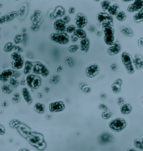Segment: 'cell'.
<instances>
[{
  "label": "cell",
  "instance_id": "cell-1",
  "mask_svg": "<svg viewBox=\"0 0 143 151\" xmlns=\"http://www.w3.org/2000/svg\"><path fill=\"white\" fill-rule=\"evenodd\" d=\"M120 59L126 72L129 75H133L136 72V68L134 67L133 57L131 56V54L127 51H122L120 55Z\"/></svg>",
  "mask_w": 143,
  "mask_h": 151
},
{
  "label": "cell",
  "instance_id": "cell-2",
  "mask_svg": "<svg viewBox=\"0 0 143 151\" xmlns=\"http://www.w3.org/2000/svg\"><path fill=\"white\" fill-rule=\"evenodd\" d=\"M49 39L54 44L65 46L70 43V35L66 32H53L49 34Z\"/></svg>",
  "mask_w": 143,
  "mask_h": 151
},
{
  "label": "cell",
  "instance_id": "cell-3",
  "mask_svg": "<svg viewBox=\"0 0 143 151\" xmlns=\"http://www.w3.org/2000/svg\"><path fill=\"white\" fill-rule=\"evenodd\" d=\"M107 125L111 131L115 133H121L125 130L127 127V122L122 117L112 118L110 120H109Z\"/></svg>",
  "mask_w": 143,
  "mask_h": 151
},
{
  "label": "cell",
  "instance_id": "cell-4",
  "mask_svg": "<svg viewBox=\"0 0 143 151\" xmlns=\"http://www.w3.org/2000/svg\"><path fill=\"white\" fill-rule=\"evenodd\" d=\"M10 59H11V63H10L11 68H13L14 70L23 69L25 60L20 52L14 51L13 53H11L10 54Z\"/></svg>",
  "mask_w": 143,
  "mask_h": 151
},
{
  "label": "cell",
  "instance_id": "cell-5",
  "mask_svg": "<svg viewBox=\"0 0 143 151\" xmlns=\"http://www.w3.org/2000/svg\"><path fill=\"white\" fill-rule=\"evenodd\" d=\"M33 73L39 75L42 78H48L50 75V70L48 66L42 61H35L33 68Z\"/></svg>",
  "mask_w": 143,
  "mask_h": 151
},
{
  "label": "cell",
  "instance_id": "cell-6",
  "mask_svg": "<svg viewBox=\"0 0 143 151\" xmlns=\"http://www.w3.org/2000/svg\"><path fill=\"white\" fill-rule=\"evenodd\" d=\"M103 34V42L107 47L110 46L116 42V35L113 26H108L102 29Z\"/></svg>",
  "mask_w": 143,
  "mask_h": 151
},
{
  "label": "cell",
  "instance_id": "cell-7",
  "mask_svg": "<svg viewBox=\"0 0 143 151\" xmlns=\"http://www.w3.org/2000/svg\"><path fill=\"white\" fill-rule=\"evenodd\" d=\"M96 20L101 25V28L103 29L105 27L108 26H113L114 24V18L110 15L107 12L101 11L97 14Z\"/></svg>",
  "mask_w": 143,
  "mask_h": 151
},
{
  "label": "cell",
  "instance_id": "cell-8",
  "mask_svg": "<svg viewBox=\"0 0 143 151\" xmlns=\"http://www.w3.org/2000/svg\"><path fill=\"white\" fill-rule=\"evenodd\" d=\"M47 108H48V111L50 114H59V113H62L65 110L66 104L61 99L54 100V101L49 102Z\"/></svg>",
  "mask_w": 143,
  "mask_h": 151
},
{
  "label": "cell",
  "instance_id": "cell-9",
  "mask_svg": "<svg viewBox=\"0 0 143 151\" xmlns=\"http://www.w3.org/2000/svg\"><path fill=\"white\" fill-rule=\"evenodd\" d=\"M100 73V67L97 63H90L84 69V74L87 78H94Z\"/></svg>",
  "mask_w": 143,
  "mask_h": 151
},
{
  "label": "cell",
  "instance_id": "cell-10",
  "mask_svg": "<svg viewBox=\"0 0 143 151\" xmlns=\"http://www.w3.org/2000/svg\"><path fill=\"white\" fill-rule=\"evenodd\" d=\"M74 24L77 29H84L88 25V19L83 13H77L74 16Z\"/></svg>",
  "mask_w": 143,
  "mask_h": 151
},
{
  "label": "cell",
  "instance_id": "cell-11",
  "mask_svg": "<svg viewBox=\"0 0 143 151\" xmlns=\"http://www.w3.org/2000/svg\"><path fill=\"white\" fill-rule=\"evenodd\" d=\"M143 9V0H135L132 3L129 4L126 11L129 14H136L140 10Z\"/></svg>",
  "mask_w": 143,
  "mask_h": 151
},
{
  "label": "cell",
  "instance_id": "cell-12",
  "mask_svg": "<svg viewBox=\"0 0 143 151\" xmlns=\"http://www.w3.org/2000/svg\"><path fill=\"white\" fill-rule=\"evenodd\" d=\"M122 46L121 44H120L119 42L116 41L112 45L110 46H108L107 47V49H106V53L108 54L109 56L110 57H114L116 55H118L120 54L122 51Z\"/></svg>",
  "mask_w": 143,
  "mask_h": 151
},
{
  "label": "cell",
  "instance_id": "cell-13",
  "mask_svg": "<svg viewBox=\"0 0 143 151\" xmlns=\"http://www.w3.org/2000/svg\"><path fill=\"white\" fill-rule=\"evenodd\" d=\"M14 77V69L11 68H4L0 73V81L2 83L9 82L11 78Z\"/></svg>",
  "mask_w": 143,
  "mask_h": 151
},
{
  "label": "cell",
  "instance_id": "cell-14",
  "mask_svg": "<svg viewBox=\"0 0 143 151\" xmlns=\"http://www.w3.org/2000/svg\"><path fill=\"white\" fill-rule=\"evenodd\" d=\"M67 25L68 24L64 22L62 18H58V19H54V23H53V29H54V32L62 33V32H65Z\"/></svg>",
  "mask_w": 143,
  "mask_h": 151
},
{
  "label": "cell",
  "instance_id": "cell-15",
  "mask_svg": "<svg viewBox=\"0 0 143 151\" xmlns=\"http://www.w3.org/2000/svg\"><path fill=\"white\" fill-rule=\"evenodd\" d=\"M21 95H22V98L23 99L25 100V102L27 104H32L33 102H34V99H33V97L31 95V92H30V88L27 86H25L23 87L22 89H21Z\"/></svg>",
  "mask_w": 143,
  "mask_h": 151
},
{
  "label": "cell",
  "instance_id": "cell-16",
  "mask_svg": "<svg viewBox=\"0 0 143 151\" xmlns=\"http://www.w3.org/2000/svg\"><path fill=\"white\" fill-rule=\"evenodd\" d=\"M122 84H123V79L121 78H116L113 81V83L110 85V89L111 92L115 94H119L121 92V88H122Z\"/></svg>",
  "mask_w": 143,
  "mask_h": 151
},
{
  "label": "cell",
  "instance_id": "cell-17",
  "mask_svg": "<svg viewBox=\"0 0 143 151\" xmlns=\"http://www.w3.org/2000/svg\"><path fill=\"white\" fill-rule=\"evenodd\" d=\"M79 51L82 52L83 54H86L88 53L90 49V45H91V43H90V39L87 37L84 39H81L79 41Z\"/></svg>",
  "mask_w": 143,
  "mask_h": 151
},
{
  "label": "cell",
  "instance_id": "cell-18",
  "mask_svg": "<svg viewBox=\"0 0 143 151\" xmlns=\"http://www.w3.org/2000/svg\"><path fill=\"white\" fill-rule=\"evenodd\" d=\"M114 140V136L108 132H104L99 136V142L101 145H107Z\"/></svg>",
  "mask_w": 143,
  "mask_h": 151
},
{
  "label": "cell",
  "instance_id": "cell-19",
  "mask_svg": "<svg viewBox=\"0 0 143 151\" xmlns=\"http://www.w3.org/2000/svg\"><path fill=\"white\" fill-rule=\"evenodd\" d=\"M17 16H18V13L16 11H12V12H9V13L6 14L2 15L1 19H0V24H4V23L11 22L12 20L14 19Z\"/></svg>",
  "mask_w": 143,
  "mask_h": 151
},
{
  "label": "cell",
  "instance_id": "cell-20",
  "mask_svg": "<svg viewBox=\"0 0 143 151\" xmlns=\"http://www.w3.org/2000/svg\"><path fill=\"white\" fill-rule=\"evenodd\" d=\"M134 67L136 70L143 69V56L140 54H136L133 56Z\"/></svg>",
  "mask_w": 143,
  "mask_h": 151
},
{
  "label": "cell",
  "instance_id": "cell-21",
  "mask_svg": "<svg viewBox=\"0 0 143 151\" xmlns=\"http://www.w3.org/2000/svg\"><path fill=\"white\" fill-rule=\"evenodd\" d=\"M34 64L35 62H33L31 59H27L25 60V65H24V68H23V74L24 75H28L30 73H33V68H34Z\"/></svg>",
  "mask_w": 143,
  "mask_h": 151
},
{
  "label": "cell",
  "instance_id": "cell-22",
  "mask_svg": "<svg viewBox=\"0 0 143 151\" xmlns=\"http://www.w3.org/2000/svg\"><path fill=\"white\" fill-rule=\"evenodd\" d=\"M120 32H121V34L124 35L125 37H126V38H132L134 36V33L133 29L131 28V27H129V26H126V25H122V26H121V28H120Z\"/></svg>",
  "mask_w": 143,
  "mask_h": 151
},
{
  "label": "cell",
  "instance_id": "cell-23",
  "mask_svg": "<svg viewBox=\"0 0 143 151\" xmlns=\"http://www.w3.org/2000/svg\"><path fill=\"white\" fill-rule=\"evenodd\" d=\"M133 108L132 105L129 103H125L122 105L120 106V112L123 115H129L132 113Z\"/></svg>",
  "mask_w": 143,
  "mask_h": 151
},
{
  "label": "cell",
  "instance_id": "cell-24",
  "mask_svg": "<svg viewBox=\"0 0 143 151\" xmlns=\"http://www.w3.org/2000/svg\"><path fill=\"white\" fill-rule=\"evenodd\" d=\"M33 109H34V111L37 113L38 114H45L46 113V106L45 105V104L41 102L35 103Z\"/></svg>",
  "mask_w": 143,
  "mask_h": 151
},
{
  "label": "cell",
  "instance_id": "cell-25",
  "mask_svg": "<svg viewBox=\"0 0 143 151\" xmlns=\"http://www.w3.org/2000/svg\"><path fill=\"white\" fill-rule=\"evenodd\" d=\"M29 141H30V144H32L33 145H38L39 144H40L41 142L43 141V139H42V136L40 134H31L30 137H29Z\"/></svg>",
  "mask_w": 143,
  "mask_h": 151
},
{
  "label": "cell",
  "instance_id": "cell-26",
  "mask_svg": "<svg viewBox=\"0 0 143 151\" xmlns=\"http://www.w3.org/2000/svg\"><path fill=\"white\" fill-rule=\"evenodd\" d=\"M36 78V74L31 73L28 75L25 76V82H26V86L29 87L30 89H33L34 83H35V79Z\"/></svg>",
  "mask_w": 143,
  "mask_h": 151
},
{
  "label": "cell",
  "instance_id": "cell-27",
  "mask_svg": "<svg viewBox=\"0 0 143 151\" xmlns=\"http://www.w3.org/2000/svg\"><path fill=\"white\" fill-rule=\"evenodd\" d=\"M1 91L3 93L9 95V94H13L14 93V88L10 85L9 83H4L2 84L1 86Z\"/></svg>",
  "mask_w": 143,
  "mask_h": 151
},
{
  "label": "cell",
  "instance_id": "cell-28",
  "mask_svg": "<svg viewBox=\"0 0 143 151\" xmlns=\"http://www.w3.org/2000/svg\"><path fill=\"white\" fill-rule=\"evenodd\" d=\"M15 48H16V44L14 42H7L4 46V53H13L14 51H15Z\"/></svg>",
  "mask_w": 143,
  "mask_h": 151
},
{
  "label": "cell",
  "instance_id": "cell-29",
  "mask_svg": "<svg viewBox=\"0 0 143 151\" xmlns=\"http://www.w3.org/2000/svg\"><path fill=\"white\" fill-rule=\"evenodd\" d=\"M115 19L118 22H125L127 19V14L125 11L120 9L118 13L116 14V15L115 16Z\"/></svg>",
  "mask_w": 143,
  "mask_h": 151
},
{
  "label": "cell",
  "instance_id": "cell-30",
  "mask_svg": "<svg viewBox=\"0 0 143 151\" xmlns=\"http://www.w3.org/2000/svg\"><path fill=\"white\" fill-rule=\"evenodd\" d=\"M119 10H120V7H119V5L117 4H111L110 7L107 10V13L110 15H111L112 17H115L119 12Z\"/></svg>",
  "mask_w": 143,
  "mask_h": 151
},
{
  "label": "cell",
  "instance_id": "cell-31",
  "mask_svg": "<svg viewBox=\"0 0 143 151\" xmlns=\"http://www.w3.org/2000/svg\"><path fill=\"white\" fill-rule=\"evenodd\" d=\"M132 19H133L134 22L136 23V24L143 23V9L140 10L139 12L134 14V15L132 16Z\"/></svg>",
  "mask_w": 143,
  "mask_h": 151
},
{
  "label": "cell",
  "instance_id": "cell-32",
  "mask_svg": "<svg viewBox=\"0 0 143 151\" xmlns=\"http://www.w3.org/2000/svg\"><path fill=\"white\" fill-rule=\"evenodd\" d=\"M54 14H55L56 19H58V18H63L64 15H66L65 14V9H64L62 6H58V7H56V9H54Z\"/></svg>",
  "mask_w": 143,
  "mask_h": 151
},
{
  "label": "cell",
  "instance_id": "cell-33",
  "mask_svg": "<svg viewBox=\"0 0 143 151\" xmlns=\"http://www.w3.org/2000/svg\"><path fill=\"white\" fill-rule=\"evenodd\" d=\"M79 88H80V90L84 93H85V94H89V93H90L91 91H92L91 87L89 86L86 83H84V82H81V83H79Z\"/></svg>",
  "mask_w": 143,
  "mask_h": 151
},
{
  "label": "cell",
  "instance_id": "cell-34",
  "mask_svg": "<svg viewBox=\"0 0 143 151\" xmlns=\"http://www.w3.org/2000/svg\"><path fill=\"white\" fill-rule=\"evenodd\" d=\"M134 147L139 150L143 151V139L142 138H136L133 140Z\"/></svg>",
  "mask_w": 143,
  "mask_h": 151
},
{
  "label": "cell",
  "instance_id": "cell-35",
  "mask_svg": "<svg viewBox=\"0 0 143 151\" xmlns=\"http://www.w3.org/2000/svg\"><path fill=\"white\" fill-rule=\"evenodd\" d=\"M74 35H76L80 40L87 38V32L84 30V29H77L74 32Z\"/></svg>",
  "mask_w": 143,
  "mask_h": 151
},
{
  "label": "cell",
  "instance_id": "cell-36",
  "mask_svg": "<svg viewBox=\"0 0 143 151\" xmlns=\"http://www.w3.org/2000/svg\"><path fill=\"white\" fill-rule=\"evenodd\" d=\"M60 80H61V78H60V76H59V74L57 73V74L52 75V76L49 78V83L52 84V85H56V84H58V83L60 82Z\"/></svg>",
  "mask_w": 143,
  "mask_h": 151
},
{
  "label": "cell",
  "instance_id": "cell-37",
  "mask_svg": "<svg viewBox=\"0 0 143 151\" xmlns=\"http://www.w3.org/2000/svg\"><path fill=\"white\" fill-rule=\"evenodd\" d=\"M42 85V77H40L39 75H36V78L35 79V83H34V86H33V89L32 90H37L41 87Z\"/></svg>",
  "mask_w": 143,
  "mask_h": 151
},
{
  "label": "cell",
  "instance_id": "cell-38",
  "mask_svg": "<svg viewBox=\"0 0 143 151\" xmlns=\"http://www.w3.org/2000/svg\"><path fill=\"white\" fill-rule=\"evenodd\" d=\"M110 5H111L110 0H101V2H100V8L104 12H107Z\"/></svg>",
  "mask_w": 143,
  "mask_h": 151
},
{
  "label": "cell",
  "instance_id": "cell-39",
  "mask_svg": "<svg viewBox=\"0 0 143 151\" xmlns=\"http://www.w3.org/2000/svg\"><path fill=\"white\" fill-rule=\"evenodd\" d=\"M113 117V113L111 112L110 109L106 111H102L101 113V118L104 120H110Z\"/></svg>",
  "mask_w": 143,
  "mask_h": 151
},
{
  "label": "cell",
  "instance_id": "cell-40",
  "mask_svg": "<svg viewBox=\"0 0 143 151\" xmlns=\"http://www.w3.org/2000/svg\"><path fill=\"white\" fill-rule=\"evenodd\" d=\"M79 50V44H71L68 47V51L70 54H74Z\"/></svg>",
  "mask_w": 143,
  "mask_h": 151
},
{
  "label": "cell",
  "instance_id": "cell-41",
  "mask_svg": "<svg viewBox=\"0 0 143 151\" xmlns=\"http://www.w3.org/2000/svg\"><path fill=\"white\" fill-rule=\"evenodd\" d=\"M21 96L19 92H14L12 94V101L14 104H19L21 100Z\"/></svg>",
  "mask_w": 143,
  "mask_h": 151
},
{
  "label": "cell",
  "instance_id": "cell-42",
  "mask_svg": "<svg viewBox=\"0 0 143 151\" xmlns=\"http://www.w3.org/2000/svg\"><path fill=\"white\" fill-rule=\"evenodd\" d=\"M10 85L13 87L14 88H17L20 85V82L19 81V78H11V79L9 80V82Z\"/></svg>",
  "mask_w": 143,
  "mask_h": 151
},
{
  "label": "cell",
  "instance_id": "cell-43",
  "mask_svg": "<svg viewBox=\"0 0 143 151\" xmlns=\"http://www.w3.org/2000/svg\"><path fill=\"white\" fill-rule=\"evenodd\" d=\"M76 29H77V27L75 26V24H68L67 25V28H66L65 32L67 34H69V35H71V34H74V32H75Z\"/></svg>",
  "mask_w": 143,
  "mask_h": 151
},
{
  "label": "cell",
  "instance_id": "cell-44",
  "mask_svg": "<svg viewBox=\"0 0 143 151\" xmlns=\"http://www.w3.org/2000/svg\"><path fill=\"white\" fill-rule=\"evenodd\" d=\"M64 63L69 68H73L74 66V59L72 57H67L64 59Z\"/></svg>",
  "mask_w": 143,
  "mask_h": 151
},
{
  "label": "cell",
  "instance_id": "cell-45",
  "mask_svg": "<svg viewBox=\"0 0 143 151\" xmlns=\"http://www.w3.org/2000/svg\"><path fill=\"white\" fill-rule=\"evenodd\" d=\"M24 36L22 34H17L15 35L14 39V43L16 45H19L23 41H24Z\"/></svg>",
  "mask_w": 143,
  "mask_h": 151
},
{
  "label": "cell",
  "instance_id": "cell-46",
  "mask_svg": "<svg viewBox=\"0 0 143 151\" xmlns=\"http://www.w3.org/2000/svg\"><path fill=\"white\" fill-rule=\"evenodd\" d=\"M79 41H80V39L76 35H74V34H71L70 35V42L72 44H77V42H79Z\"/></svg>",
  "mask_w": 143,
  "mask_h": 151
},
{
  "label": "cell",
  "instance_id": "cell-47",
  "mask_svg": "<svg viewBox=\"0 0 143 151\" xmlns=\"http://www.w3.org/2000/svg\"><path fill=\"white\" fill-rule=\"evenodd\" d=\"M99 109L100 110H101V111H106V110H109V107L105 104H104V103H101V104H100L98 105Z\"/></svg>",
  "mask_w": 143,
  "mask_h": 151
},
{
  "label": "cell",
  "instance_id": "cell-48",
  "mask_svg": "<svg viewBox=\"0 0 143 151\" xmlns=\"http://www.w3.org/2000/svg\"><path fill=\"white\" fill-rule=\"evenodd\" d=\"M126 101H125V99L123 97H118L117 98V99H116V104H118L119 106H121V105H122L123 104H125Z\"/></svg>",
  "mask_w": 143,
  "mask_h": 151
},
{
  "label": "cell",
  "instance_id": "cell-49",
  "mask_svg": "<svg viewBox=\"0 0 143 151\" xmlns=\"http://www.w3.org/2000/svg\"><path fill=\"white\" fill-rule=\"evenodd\" d=\"M110 70L112 72H116L118 70V66H117V64L116 63H113L110 65Z\"/></svg>",
  "mask_w": 143,
  "mask_h": 151
},
{
  "label": "cell",
  "instance_id": "cell-50",
  "mask_svg": "<svg viewBox=\"0 0 143 151\" xmlns=\"http://www.w3.org/2000/svg\"><path fill=\"white\" fill-rule=\"evenodd\" d=\"M22 75V73L20 72V70H14V78H20Z\"/></svg>",
  "mask_w": 143,
  "mask_h": 151
},
{
  "label": "cell",
  "instance_id": "cell-51",
  "mask_svg": "<svg viewBox=\"0 0 143 151\" xmlns=\"http://www.w3.org/2000/svg\"><path fill=\"white\" fill-rule=\"evenodd\" d=\"M63 19H64V21L67 24H69V23H70V20H71V18H70V16H69V14L68 15H64V17L62 18Z\"/></svg>",
  "mask_w": 143,
  "mask_h": 151
},
{
  "label": "cell",
  "instance_id": "cell-52",
  "mask_svg": "<svg viewBox=\"0 0 143 151\" xmlns=\"http://www.w3.org/2000/svg\"><path fill=\"white\" fill-rule=\"evenodd\" d=\"M137 45L140 48H143V36L140 37L138 39H137Z\"/></svg>",
  "mask_w": 143,
  "mask_h": 151
},
{
  "label": "cell",
  "instance_id": "cell-53",
  "mask_svg": "<svg viewBox=\"0 0 143 151\" xmlns=\"http://www.w3.org/2000/svg\"><path fill=\"white\" fill-rule=\"evenodd\" d=\"M5 132H6V130H5L4 126L3 124H1V125H0V134H1L2 136L4 135Z\"/></svg>",
  "mask_w": 143,
  "mask_h": 151
},
{
  "label": "cell",
  "instance_id": "cell-54",
  "mask_svg": "<svg viewBox=\"0 0 143 151\" xmlns=\"http://www.w3.org/2000/svg\"><path fill=\"white\" fill-rule=\"evenodd\" d=\"M74 13H75V9L73 8V7H70L69 9H68V14H74Z\"/></svg>",
  "mask_w": 143,
  "mask_h": 151
},
{
  "label": "cell",
  "instance_id": "cell-55",
  "mask_svg": "<svg viewBox=\"0 0 143 151\" xmlns=\"http://www.w3.org/2000/svg\"><path fill=\"white\" fill-rule=\"evenodd\" d=\"M88 30H89L90 33H94V32H96V29L95 27L93 26V25H90L89 28H88Z\"/></svg>",
  "mask_w": 143,
  "mask_h": 151
},
{
  "label": "cell",
  "instance_id": "cell-56",
  "mask_svg": "<svg viewBox=\"0 0 143 151\" xmlns=\"http://www.w3.org/2000/svg\"><path fill=\"white\" fill-rule=\"evenodd\" d=\"M63 70H64V68H63V66H62V65H59V66H58L57 68H56V72H57L58 73H60V72H62Z\"/></svg>",
  "mask_w": 143,
  "mask_h": 151
},
{
  "label": "cell",
  "instance_id": "cell-57",
  "mask_svg": "<svg viewBox=\"0 0 143 151\" xmlns=\"http://www.w3.org/2000/svg\"><path fill=\"white\" fill-rule=\"evenodd\" d=\"M9 106V102L8 101H4L2 103V107L3 108H6Z\"/></svg>",
  "mask_w": 143,
  "mask_h": 151
},
{
  "label": "cell",
  "instance_id": "cell-58",
  "mask_svg": "<svg viewBox=\"0 0 143 151\" xmlns=\"http://www.w3.org/2000/svg\"><path fill=\"white\" fill-rule=\"evenodd\" d=\"M123 3H126V4H131V3H132L133 1H135V0H121Z\"/></svg>",
  "mask_w": 143,
  "mask_h": 151
},
{
  "label": "cell",
  "instance_id": "cell-59",
  "mask_svg": "<svg viewBox=\"0 0 143 151\" xmlns=\"http://www.w3.org/2000/svg\"><path fill=\"white\" fill-rule=\"evenodd\" d=\"M18 151H30L29 149H27V148H21Z\"/></svg>",
  "mask_w": 143,
  "mask_h": 151
},
{
  "label": "cell",
  "instance_id": "cell-60",
  "mask_svg": "<svg viewBox=\"0 0 143 151\" xmlns=\"http://www.w3.org/2000/svg\"><path fill=\"white\" fill-rule=\"evenodd\" d=\"M49 91H50V89H49V87H45V93H49Z\"/></svg>",
  "mask_w": 143,
  "mask_h": 151
},
{
  "label": "cell",
  "instance_id": "cell-61",
  "mask_svg": "<svg viewBox=\"0 0 143 151\" xmlns=\"http://www.w3.org/2000/svg\"><path fill=\"white\" fill-rule=\"evenodd\" d=\"M126 151H138V150H137L136 148H135V149H133V148H131V149H128Z\"/></svg>",
  "mask_w": 143,
  "mask_h": 151
},
{
  "label": "cell",
  "instance_id": "cell-62",
  "mask_svg": "<svg viewBox=\"0 0 143 151\" xmlns=\"http://www.w3.org/2000/svg\"><path fill=\"white\" fill-rule=\"evenodd\" d=\"M38 98H39V99H42V98H43V93H38Z\"/></svg>",
  "mask_w": 143,
  "mask_h": 151
},
{
  "label": "cell",
  "instance_id": "cell-63",
  "mask_svg": "<svg viewBox=\"0 0 143 151\" xmlns=\"http://www.w3.org/2000/svg\"><path fill=\"white\" fill-rule=\"evenodd\" d=\"M141 103H142V106H143V96H142V100H141Z\"/></svg>",
  "mask_w": 143,
  "mask_h": 151
},
{
  "label": "cell",
  "instance_id": "cell-64",
  "mask_svg": "<svg viewBox=\"0 0 143 151\" xmlns=\"http://www.w3.org/2000/svg\"><path fill=\"white\" fill-rule=\"evenodd\" d=\"M95 2H97V3H98V2H101V0H94Z\"/></svg>",
  "mask_w": 143,
  "mask_h": 151
}]
</instances>
